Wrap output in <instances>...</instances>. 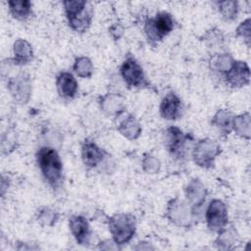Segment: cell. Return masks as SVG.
<instances>
[{
	"label": "cell",
	"instance_id": "obj_1",
	"mask_svg": "<svg viewBox=\"0 0 251 251\" xmlns=\"http://www.w3.org/2000/svg\"><path fill=\"white\" fill-rule=\"evenodd\" d=\"M36 162L47 183L53 189H58L63 181V163L57 150L49 146L40 147Z\"/></svg>",
	"mask_w": 251,
	"mask_h": 251
},
{
	"label": "cell",
	"instance_id": "obj_2",
	"mask_svg": "<svg viewBox=\"0 0 251 251\" xmlns=\"http://www.w3.org/2000/svg\"><path fill=\"white\" fill-rule=\"evenodd\" d=\"M109 230L113 240L118 245H123L131 240L135 233V218L130 214L118 213L108 220Z\"/></svg>",
	"mask_w": 251,
	"mask_h": 251
},
{
	"label": "cell",
	"instance_id": "obj_3",
	"mask_svg": "<svg viewBox=\"0 0 251 251\" xmlns=\"http://www.w3.org/2000/svg\"><path fill=\"white\" fill-rule=\"evenodd\" d=\"M175 27L173 16L168 12H160L154 18H147L144 23V32L148 41L156 45L162 41Z\"/></svg>",
	"mask_w": 251,
	"mask_h": 251
},
{
	"label": "cell",
	"instance_id": "obj_4",
	"mask_svg": "<svg viewBox=\"0 0 251 251\" xmlns=\"http://www.w3.org/2000/svg\"><path fill=\"white\" fill-rule=\"evenodd\" d=\"M220 144L211 138L199 140L192 150L193 162L200 168L211 169L215 165L216 158L221 154Z\"/></svg>",
	"mask_w": 251,
	"mask_h": 251
},
{
	"label": "cell",
	"instance_id": "obj_5",
	"mask_svg": "<svg viewBox=\"0 0 251 251\" xmlns=\"http://www.w3.org/2000/svg\"><path fill=\"white\" fill-rule=\"evenodd\" d=\"M120 72L124 81L129 88H148L150 86L142 67L130 54L126 56Z\"/></svg>",
	"mask_w": 251,
	"mask_h": 251
},
{
	"label": "cell",
	"instance_id": "obj_6",
	"mask_svg": "<svg viewBox=\"0 0 251 251\" xmlns=\"http://www.w3.org/2000/svg\"><path fill=\"white\" fill-rule=\"evenodd\" d=\"M188 141L189 134H185L177 126H170L165 131V146L176 160L184 158Z\"/></svg>",
	"mask_w": 251,
	"mask_h": 251
},
{
	"label": "cell",
	"instance_id": "obj_7",
	"mask_svg": "<svg viewBox=\"0 0 251 251\" xmlns=\"http://www.w3.org/2000/svg\"><path fill=\"white\" fill-rule=\"evenodd\" d=\"M7 88L17 103L25 105L29 101L31 96V81L26 73H19L9 77L7 79Z\"/></svg>",
	"mask_w": 251,
	"mask_h": 251
},
{
	"label": "cell",
	"instance_id": "obj_8",
	"mask_svg": "<svg viewBox=\"0 0 251 251\" xmlns=\"http://www.w3.org/2000/svg\"><path fill=\"white\" fill-rule=\"evenodd\" d=\"M205 220L209 229L220 232L227 225V208L220 199H213L205 212Z\"/></svg>",
	"mask_w": 251,
	"mask_h": 251
},
{
	"label": "cell",
	"instance_id": "obj_9",
	"mask_svg": "<svg viewBox=\"0 0 251 251\" xmlns=\"http://www.w3.org/2000/svg\"><path fill=\"white\" fill-rule=\"evenodd\" d=\"M167 218L176 226H188L193 220L191 206L188 202L177 197L169 201L167 205Z\"/></svg>",
	"mask_w": 251,
	"mask_h": 251
},
{
	"label": "cell",
	"instance_id": "obj_10",
	"mask_svg": "<svg viewBox=\"0 0 251 251\" xmlns=\"http://www.w3.org/2000/svg\"><path fill=\"white\" fill-rule=\"evenodd\" d=\"M107 152L94 141L85 139L81 145V159L87 169H94L105 160Z\"/></svg>",
	"mask_w": 251,
	"mask_h": 251
},
{
	"label": "cell",
	"instance_id": "obj_11",
	"mask_svg": "<svg viewBox=\"0 0 251 251\" xmlns=\"http://www.w3.org/2000/svg\"><path fill=\"white\" fill-rule=\"evenodd\" d=\"M250 70L243 61H234L231 68L226 73L225 79L227 85L233 88H240L249 82Z\"/></svg>",
	"mask_w": 251,
	"mask_h": 251
},
{
	"label": "cell",
	"instance_id": "obj_12",
	"mask_svg": "<svg viewBox=\"0 0 251 251\" xmlns=\"http://www.w3.org/2000/svg\"><path fill=\"white\" fill-rule=\"evenodd\" d=\"M183 105L175 92H169L160 104V115L164 120L175 121L181 116Z\"/></svg>",
	"mask_w": 251,
	"mask_h": 251
},
{
	"label": "cell",
	"instance_id": "obj_13",
	"mask_svg": "<svg viewBox=\"0 0 251 251\" xmlns=\"http://www.w3.org/2000/svg\"><path fill=\"white\" fill-rule=\"evenodd\" d=\"M69 226L76 242L80 245H86L90 241L91 231L87 220L82 216H72L69 220Z\"/></svg>",
	"mask_w": 251,
	"mask_h": 251
},
{
	"label": "cell",
	"instance_id": "obj_14",
	"mask_svg": "<svg viewBox=\"0 0 251 251\" xmlns=\"http://www.w3.org/2000/svg\"><path fill=\"white\" fill-rule=\"evenodd\" d=\"M58 93L65 99H74L78 91V84L75 76L69 72H61L56 78Z\"/></svg>",
	"mask_w": 251,
	"mask_h": 251
},
{
	"label": "cell",
	"instance_id": "obj_15",
	"mask_svg": "<svg viewBox=\"0 0 251 251\" xmlns=\"http://www.w3.org/2000/svg\"><path fill=\"white\" fill-rule=\"evenodd\" d=\"M125 98L117 93H108L100 97L101 110L108 116L119 117L126 110Z\"/></svg>",
	"mask_w": 251,
	"mask_h": 251
},
{
	"label": "cell",
	"instance_id": "obj_16",
	"mask_svg": "<svg viewBox=\"0 0 251 251\" xmlns=\"http://www.w3.org/2000/svg\"><path fill=\"white\" fill-rule=\"evenodd\" d=\"M13 54L14 57L11 61L15 66L26 65L33 58L32 46L27 40L19 38L13 44Z\"/></svg>",
	"mask_w": 251,
	"mask_h": 251
},
{
	"label": "cell",
	"instance_id": "obj_17",
	"mask_svg": "<svg viewBox=\"0 0 251 251\" xmlns=\"http://www.w3.org/2000/svg\"><path fill=\"white\" fill-rule=\"evenodd\" d=\"M185 198L191 206L204 204L207 195V189L203 182L198 178L191 179L184 188Z\"/></svg>",
	"mask_w": 251,
	"mask_h": 251
},
{
	"label": "cell",
	"instance_id": "obj_18",
	"mask_svg": "<svg viewBox=\"0 0 251 251\" xmlns=\"http://www.w3.org/2000/svg\"><path fill=\"white\" fill-rule=\"evenodd\" d=\"M118 131L126 139H137L142 131L141 126L136 118L130 114L124 117L118 124Z\"/></svg>",
	"mask_w": 251,
	"mask_h": 251
},
{
	"label": "cell",
	"instance_id": "obj_19",
	"mask_svg": "<svg viewBox=\"0 0 251 251\" xmlns=\"http://www.w3.org/2000/svg\"><path fill=\"white\" fill-rule=\"evenodd\" d=\"M68 20V24L69 26L76 32L79 33H83L85 32L92 22V10L90 7L86 6L83 10H81L80 12L67 17Z\"/></svg>",
	"mask_w": 251,
	"mask_h": 251
},
{
	"label": "cell",
	"instance_id": "obj_20",
	"mask_svg": "<svg viewBox=\"0 0 251 251\" xmlns=\"http://www.w3.org/2000/svg\"><path fill=\"white\" fill-rule=\"evenodd\" d=\"M234 115L227 109H220L212 118V126H214L222 134L228 135L232 130Z\"/></svg>",
	"mask_w": 251,
	"mask_h": 251
},
{
	"label": "cell",
	"instance_id": "obj_21",
	"mask_svg": "<svg viewBox=\"0 0 251 251\" xmlns=\"http://www.w3.org/2000/svg\"><path fill=\"white\" fill-rule=\"evenodd\" d=\"M8 7L12 17L19 21H25L32 14V4L28 0L9 1Z\"/></svg>",
	"mask_w": 251,
	"mask_h": 251
},
{
	"label": "cell",
	"instance_id": "obj_22",
	"mask_svg": "<svg viewBox=\"0 0 251 251\" xmlns=\"http://www.w3.org/2000/svg\"><path fill=\"white\" fill-rule=\"evenodd\" d=\"M234 59L230 54L227 53H220L212 56L210 60V67L212 71L221 73L222 75H226V73L231 68L234 63Z\"/></svg>",
	"mask_w": 251,
	"mask_h": 251
},
{
	"label": "cell",
	"instance_id": "obj_23",
	"mask_svg": "<svg viewBox=\"0 0 251 251\" xmlns=\"http://www.w3.org/2000/svg\"><path fill=\"white\" fill-rule=\"evenodd\" d=\"M73 71L79 77L89 78L93 74L94 67L91 60L88 57L81 56L75 58L73 66Z\"/></svg>",
	"mask_w": 251,
	"mask_h": 251
},
{
	"label": "cell",
	"instance_id": "obj_24",
	"mask_svg": "<svg viewBox=\"0 0 251 251\" xmlns=\"http://www.w3.org/2000/svg\"><path fill=\"white\" fill-rule=\"evenodd\" d=\"M232 130H234L237 135L249 139V137H250V115H249V113H244V114L234 117Z\"/></svg>",
	"mask_w": 251,
	"mask_h": 251
},
{
	"label": "cell",
	"instance_id": "obj_25",
	"mask_svg": "<svg viewBox=\"0 0 251 251\" xmlns=\"http://www.w3.org/2000/svg\"><path fill=\"white\" fill-rule=\"evenodd\" d=\"M217 8L226 21H233L238 14V2L237 1H220L217 2Z\"/></svg>",
	"mask_w": 251,
	"mask_h": 251
},
{
	"label": "cell",
	"instance_id": "obj_26",
	"mask_svg": "<svg viewBox=\"0 0 251 251\" xmlns=\"http://www.w3.org/2000/svg\"><path fill=\"white\" fill-rule=\"evenodd\" d=\"M59 214L50 207H41L36 213L37 222L44 226H52L56 224Z\"/></svg>",
	"mask_w": 251,
	"mask_h": 251
},
{
	"label": "cell",
	"instance_id": "obj_27",
	"mask_svg": "<svg viewBox=\"0 0 251 251\" xmlns=\"http://www.w3.org/2000/svg\"><path fill=\"white\" fill-rule=\"evenodd\" d=\"M236 242V234L233 229H226V227L219 232V236L216 240V243L219 245V248L229 249L231 244Z\"/></svg>",
	"mask_w": 251,
	"mask_h": 251
},
{
	"label": "cell",
	"instance_id": "obj_28",
	"mask_svg": "<svg viewBox=\"0 0 251 251\" xmlns=\"http://www.w3.org/2000/svg\"><path fill=\"white\" fill-rule=\"evenodd\" d=\"M142 169L145 173L150 175L158 174L161 169V163L157 157L151 154H146L142 159Z\"/></svg>",
	"mask_w": 251,
	"mask_h": 251
},
{
	"label": "cell",
	"instance_id": "obj_29",
	"mask_svg": "<svg viewBox=\"0 0 251 251\" xmlns=\"http://www.w3.org/2000/svg\"><path fill=\"white\" fill-rule=\"evenodd\" d=\"M17 138L15 131L12 129H8L7 133H4L1 140V150L3 155H8L16 148Z\"/></svg>",
	"mask_w": 251,
	"mask_h": 251
},
{
	"label": "cell",
	"instance_id": "obj_30",
	"mask_svg": "<svg viewBox=\"0 0 251 251\" xmlns=\"http://www.w3.org/2000/svg\"><path fill=\"white\" fill-rule=\"evenodd\" d=\"M63 6L66 17H70L83 10L87 6V3L80 0H68L63 2Z\"/></svg>",
	"mask_w": 251,
	"mask_h": 251
},
{
	"label": "cell",
	"instance_id": "obj_31",
	"mask_svg": "<svg viewBox=\"0 0 251 251\" xmlns=\"http://www.w3.org/2000/svg\"><path fill=\"white\" fill-rule=\"evenodd\" d=\"M250 23L251 20L250 18L246 19L245 21H243L242 23H240V25L237 26L236 28V35L238 37L243 38V40L245 41V43L247 44V46H250V42H251V31H250Z\"/></svg>",
	"mask_w": 251,
	"mask_h": 251
},
{
	"label": "cell",
	"instance_id": "obj_32",
	"mask_svg": "<svg viewBox=\"0 0 251 251\" xmlns=\"http://www.w3.org/2000/svg\"><path fill=\"white\" fill-rule=\"evenodd\" d=\"M204 39L206 40V42L208 43V45L211 46H217V45H222V43L224 42V36L222 33V30L218 29V28H214L209 30L206 35L204 36Z\"/></svg>",
	"mask_w": 251,
	"mask_h": 251
},
{
	"label": "cell",
	"instance_id": "obj_33",
	"mask_svg": "<svg viewBox=\"0 0 251 251\" xmlns=\"http://www.w3.org/2000/svg\"><path fill=\"white\" fill-rule=\"evenodd\" d=\"M109 33L115 40H119L120 38L123 37L125 33V28L120 23H115L110 25Z\"/></svg>",
	"mask_w": 251,
	"mask_h": 251
},
{
	"label": "cell",
	"instance_id": "obj_34",
	"mask_svg": "<svg viewBox=\"0 0 251 251\" xmlns=\"http://www.w3.org/2000/svg\"><path fill=\"white\" fill-rule=\"evenodd\" d=\"M8 187H9V179L8 177H5L4 175H2L1 176V196L2 197H4Z\"/></svg>",
	"mask_w": 251,
	"mask_h": 251
}]
</instances>
